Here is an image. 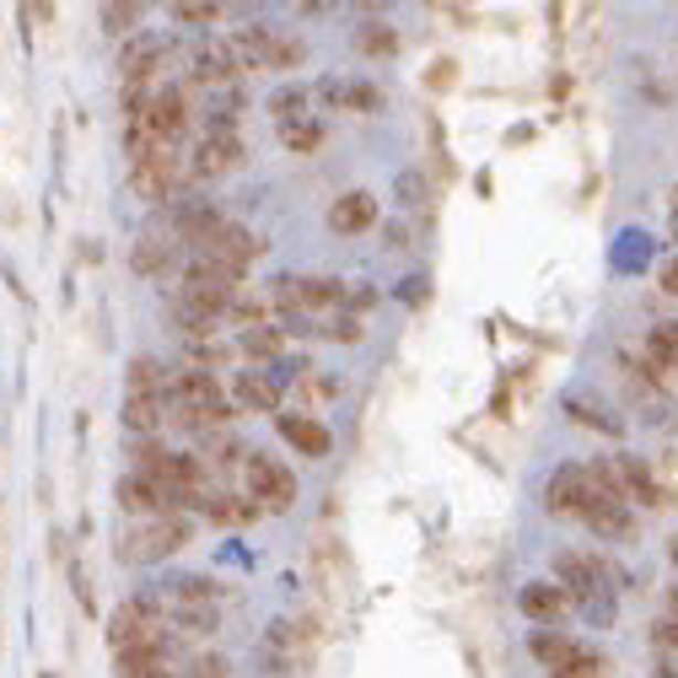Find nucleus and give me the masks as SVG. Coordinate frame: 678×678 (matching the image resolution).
Instances as JSON below:
<instances>
[{"mask_svg":"<svg viewBox=\"0 0 678 678\" xmlns=\"http://www.w3.org/2000/svg\"><path fill=\"white\" fill-rule=\"evenodd\" d=\"M517 603H522V614H528V619H539V625H550V619H560V614L571 608V597H565L560 582H528Z\"/></svg>","mask_w":678,"mask_h":678,"instance_id":"obj_17","label":"nucleus"},{"mask_svg":"<svg viewBox=\"0 0 678 678\" xmlns=\"http://www.w3.org/2000/svg\"><path fill=\"white\" fill-rule=\"evenodd\" d=\"M674 608H678V582H674Z\"/></svg>","mask_w":678,"mask_h":678,"instance_id":"obj_38","label":"nucleus"},{"mask_svg":"<svg viewBox=\"0 0 678 678\" xmlns=\"http://www.w3.org/2000/svg\"><path fill=\"white\" fill-rule=\"evenodd\" d=\"M205 517L221 522V528H248L258 517L254 501H243V496H205Z\"/></svg>","mask_w":678,"mask_h":678,"instance_id":"obj_21","label":"nucleus"},{"mask_svg":"<svg viewBox=\"0 0 678 678\" xmlns=\"http://www.w3.org/2000/svg\"><path fill=\"white\" fill-rule=\"evenodd\" d=\"M674 243H678V215H674Z\"/></svg>","mask_w":678,"mask_h":678,"instance_id":"obj_37","label":"nucleus"},{"mask_svg":"<svg viewBox=\"0 0 678 678\" xmlns=\"http://www.w3.org/2000/svg\"><path fill=\"white\" fill-rule=\"evenodd\" d=\"M178 625H183L189 636H211L215 631V608L211 603H183V608H178Z\"/></svg>","mask_w":678,"mask_h":678,"instance_id":"obj_27","label":"nucleus"},{"mask_svg":"<svg viewBox=\"0 0 678 678\" xmlns=\"http://www.w3.org/2000/svg\"><path fill=\"white\" fill-rule=\"evenodd\" d=\"M565 410H571V421H582V425H593V431H603V436H619L625 431V421L619 415H608L597 399H587V393H571L565 399Z\"/></svg>","mask_w":678,"mask_h":678,"instance_id":"obj_20","label":"nucleus"},{"mask_svg":"<svg viewBox=\"0 0 678 678\" xmlns=\"http://www.w3.org/2000/svg\"><path fill=\"white\" fill-rule=\"evenodd\" d=\"M243 76V65H237V54H232V43L226 39H211L194 49V82L205 86H232Z\"/></svg>","mask_w":678,"mask_h":678,"instance_id":"obj_10","label":"nucleus"},{"mask_svg":"<svg viewBox=\"0 0 678 678\" xmlns=\"http://www.w3.org/2000/svg\"><path fill=\"white\" fill-rule=\"evenodd\" d=\"M119 678H172L168 657H119Z\"/></svg>","mask_w":678,"mask_h":678,"instance_id":"obj_28","label":"nucleus"},{"mask_svg":"<svg viewBox=\"0 0 678 678\" xmlns=\"http://www.w3.org/2000/svg\"><path fill=\"white\" fill-rule=\"evenodd\" d=\"M674 560H678V539H674Z\"/></svg>","mask_w":678,"mask_h":678,"instance_id":"obj_40","label":"nucleus"},{"mask_svg":"<svg viewBox=\"0 0 678 678\" xmlns=\"http://www.w3.org/2000/svg\"><path fill=\"white\" fill-rule=\"evenodd\" d=\"M528 651H533V663H544V674H554V678H597L603 674V657H597L587 640L565 636V631H533V636H528Z\"/></svg>","mask_w":678,"mask_h":678,"instance_id":"obj_3","label":"nucleus"},{"mask_svg":"<svg viewBox=\"0 0 678 678\" xmlns=\"http://www.w3.org/2000/svg\"><path fill=\"white\" fill-rule=\"evenodd\" d=\"M129 264H135V275H168L172 264H178V237H172V232H146V237L135 243Z\"/></svg>","mask_w":678,"mask_h":678,"instance_id":"obj_15","label":"nucleus"},{"mask_svg":"<svg viewBox=\"0 0 678 678\" xmlns=\"http://www.w3.org/2000/svg\"><path fill=\"white\" fill-rule=\"evenodd\" d=\"M129 183L140 200L151 205H168L183 194L189 183V162L178 157V146H151V151H129Z\"/></svg>","mask_w":678,"mask_h":678,"instance_id":"obj_1","label":"nucleus"},{"mask_svg":"<svg viewBox=\"0 0 678 678\" xmlns=\"http://www.w3.org/2000/svg\"><path fill=\"white\" fill-rule=\"evenodd\" d=\"M243 356H254V361H275L280 350H286V335L280 329H269V324H258V329H243Z\"/></svg>","mask_w":678,"mask_h":678,"instance_id":"obj_22","label":"nucleus"},{"mask_svg":"<svg viewBox=\"0 0 678 678\" xmlns=\"http://www.w3.org/2000/svg\"><path fill=\"white\" fill-rule=\"evenodd\" d=\"M243 162V140H237V125H205L194 157H189V178H221Z\"/></svg>","mask_w":678,"mask_h":678,"instance_id":"obj_6","label":"nucleus"},{"mask_svg":"<svg viewBox=\"0 0 678 678\" xmlns=\"http://www.w3.org/2000/svg\"><path fill=\"white\" fill-rule=\"evenodd\" d=\"M372 221H378V200L367 189H350V194H339L329 205V226L335 232H367Z\"/></svg>","mask_w":678,"mask_h":678,"instance_id":"obj_16","label":"nucleus"},{"mask_svg":"<svg viewBox=\"0 0 678 678\" xmlns=\"http://www.w3.org/2000/svg\"><path fill=\"white\" fill-rule=\"evenodd\" d=\"M232 399H237V410L275 415V410H280V378H275V372H237V382H232Z\"/></svg>","mask_w":678,"mask_h":678,"instance_id":"obj_11","label":"nucleus"},{"mask_svg":"<svg viewBox=\"0 0 678 678\" xmlns=\"http://www.w3.org/2000/svg\"><path fill=\"white\" fill-rule=\"evenodd\" d=\"M226 43H232V54H237L243 71H292V65H301V54H307L297 39H286V33L264 28V22L237 28Z\"/></svg>","mask_w":678,"mask_h":678,"instance_id":"obj_2","label":"nucleus"},{"mask_svg":"<svg viewBox=\"0 0 678 678\" xmlns=\"http://www.w3.org/2000/svg\"><path fill=\"white\" fill-rule=\"evenodd\" d=\"M657 280H663V292H668V297H678V258L663 264V275H657Z\"/></svg>","mask_w":678,"mask_h":678,"instance_id":"obj_35","label":"nucleus"},{"mask_svg":"<svg viewBox=\"0 0 678 678\" xmlns=\"http://www.w3.org/2000/svg\"><path fill=\"white\" fill-rule=\"evenodd\" d=\"M243 485H248V501L258 511H286L297 501V474L280 458H269V453H248L243 458Z\"/></svg>","mask_w":678,"mask_h":678,"instance_id":"obj_4","label":"nucleus"},{"mask_svg":"<svg viewBox=\"0 0 678 678\" xmlns=\"http://www.w3.org/2000/svg\"><path fill=\"white\" fill-rule=\"evenodd\" d=\"M646 356H651L657 367H674L678 372V318L674 324H657V329L646 335Z\"/></svg>","mask_w":678,"mask_h":678,"instance_id":"obj_23","label":"nucleus"},{"mask_svg":"<svg viewBox=\"0 0 678 678\" xmlns=\"http://www.w3.org/2000/svg\"><path fill=\"white\" fill-rule=\"evenodd\" d=\"M318 97H324L329 108H339V114H378L382 108V92L372 82H324Z\"/></svg>","mask_w":678,"mask_h":678,"instance_id":"obj_14","label":"nucleus"},{"mask_svg":"<svg viewBox=\"0 0 678 678\" xmlns=\"http://www.w3.org/2000/svg\"><path fill=\"white\" fill-rule=\"evenodd\" d=\"M157 65H162V43L146 39V33H135V39L119 49V76H125V86H146Z\"/></svg>","mask_w":678,"mask_h":678,"instance_id":"obj_13","label":"nucleus"},{"mask_svg":"<svg viewBox=\"0 0 678 678\" xmlns=\"http://www.w3.org/2000/svg\"><path fill=\"white\" fill-rule=\"evenodd\" d=\"M189 544V522L178 517V511H168V517H146L140 528H129L125 533V560H162V554L183 550Z\"/></svg>","mask_w":678,"mask_h":678,"instance_id":"obj_5","label":"nucleus"},{"mask_svg":"<svg viewBox=\"0 0 678 678\" xmlns=\"http://www.w3.org/2000/svg\"><path fill=\"white\" fill-rule=\"evenodd\" d=\"M168 399H151V393H129L125 399V425L129 431H146V436H151V431H162V421H168Z\"/></svg>","mask_w":678,"mask_h":678,"instance_id":"obj_18","label":"nucleus"},{"mask_svg":"<svg viewBox=\"0 0 678 678\" xmlns=\"http://www.w3.org/2000/svg\"><path fill=\"white\" fill-rule=\"evenodd\" d=\"M129 393L168 399V393H172V378L162 372V361H151V356H135V361H129Z\"/></svg>","mask_w":678,"mask_h":678,"instance_id":"obj_19","label":"nucleus"},{"mask_svg":"<svg viewBox=\"0 0 678 678\" xmlns=\"http://www.w3.org/2000/svg\"><path fill=\"white\" fill-rule=\"evenodd\" d=\"M350 297L339 280H312V275H286V280H275V292L269 301L275 307H286V312H324V307H339V301Z\"/></svg>","mask_w":678,"mask_h":678,"instance_id":"obj_7","label":"nucleus"},{"mask_svg":"<svg viewBox=\"0 0 678 678\" xmlns=\"http://www.w3.org/2000/svg\"><path fill=\"white\" fill-rule=\"evenodd\" d=\"M114 501H119L129 517H168V511H178L168 490H162L151 474H140V468H135V474H125V479L114 485Z\"/></svg>","mask_w":678,"mask_h":678,"instance_id":"obj_8","label":"nucleus"},{"mask_svg":"<svg viewBox=\"0 0 678 678\" xmlns=\"http://www.w3.org/2000/svg\"><path fill=\"white\" fill-rule=\"evenodd\" d=\"M189 678H226V663H221V657H200Z\"/></svg>","mask_w":678,"mask_h":678,"instance_id":"obj_33","label":"nucleus"},{"mask_svg":"<svg viewBox=\"0 0 678 678\" xmlns=\"http://www.w3.org/2000/svg\"><path fill=\"white\" fill-rule=\"evenodd\" d=\"M657 646H674L678 651V619H657Z\"/></svg>","mask_w":678,"mask_h":678,"instance_id":"obj_34","label":"nucleus"},{"mask_svg":"<svg viewBox=\"0 0 678 678\" xmlns=\"http://www.w3.org/2000/svg\"><path fill=\"white\" fill-rule=\"evenodd\" d=\"M657 678H678V663H657Z\"/></svg>","mask_w":678,"mask_h":678,"instance_id":"obj_36","label":"nucleus"},{"mask_svg":"<svg viewBox=\"0 0 678 678\" xmlns=\"http://www.w3.org/2000/svg\"><path fill=\"white\" fill-rule=\"evenodd\" d=\"M275 431L297 447L301 458H324L329 447H335V436H329V425L312 421V415H275Z\"/></svg>","mask_w":678,"mask_h":678,"instance_id":"obj_12","label":"nucleus"},{"mask_svg":"<svg viewBox=\"0 0 678 678\" xmlns=\"http://www.w3.org/2000/svg\"><path fill=\"white\" fill-rule=\"evenodd\" d=\"M172 17H178V22H194V28H200V22H215V17H221V6H200V0H183V6H172Z\"/></svg>","mask_w":678,"mask_h":678,"instance_id":"obj_31","label":"nucleus"},{"mask_svg":"<svg viewBox=\"0 0 678 678\" xmlns=\"http://www.w3.org/2000/svg\"><path fill=\"white\" fill-rule=\"evenodd\" d=\"M280 140H286V151H318V146H324V125H318V119L280 125Z\"/></svg>","mask_w":678,"mask_h":678,"instance_id":"obj_25","label":"nucleus"},{"mask_svg":"<svg viewBox=\"0 0 678 678\" xmlns=\"http://www.w3.org/2000/svg\"><path fill=\"white\" fill-rule=\"evenodd\" d=\"M301 108H307V92H301V86H286V92H275V97H269V114H275L280 125H297V119H307Z\"/></svg>","mask_w":678,"mask_h":678,"instance_id":"obj_26","label":"nucleus"},{"mask_svg":"<svg viewBox=\"0 0 678 678\" xmlns=\"http://www.w3.org/2000/svg\"><path fill=\"white\" fill-rule=\"evenodd\" d=\"M674 215H678V189H674Z\"/></svg>","mask_w":678,"mask_h":678,"instance_id":"obj_39","label":"nucleus"},{"mask_svg":"<svg viewBox=\"0 0 678 678\" xmlns=\"http://www.w3.org/2000/svg\"><path fill=\"white\" fill-rule=\"evenodd\" d=\"M215 597V582H205V576H178L172 582V603L183 608V603H211Z\"/></svg>","mask_w":678,"mask_h":678,"instance_id":"obj_29","label":"nucleus"},{"mask_svg":"<svg viewBox=\"0 0 678 678\" xmlns=\"http://www.w3.org/2000/svg\"><path fill=\"white\" fill-rule=\"evenodd\" d=\"M135 22H140V6H103V28H108L114 39H129Z\"/></svg>","mask_w":678,"mask_h":678,"instance_id":"obj_30","label":"nucleus"},{"mask_svg":"<svg viewBox=\"0 0 678 678\" xmlns=\"http://www.w3.org/2000/svg\"><path fill=\"white\" fill-rule=\"evenodd\" d=\"M329 335H335L339 345H356V339H361V324H356V318H335V324H329Z\"/></svg>","mask_w":678,"mask_h":678,"instance_id":"obj_32","label":"nucleus"},{"mask_svg":"<svg viewBox=\"0 0 678 678\" xmlns=\"http://www.w3.org/2000/svg\"><path fill=\"white\" fill-rule=\"evenodd\" d=\"M608 474H614V485H619V496L625 501H636V507H663L668 496H663V485H657V474L640 464V458H608Z\"/></svg>","mask_w":678,"mask_h":678,"instance_id":"obj_9","label":"nucleus"},{"mask_svg":"<svg viewBox=\"0 0 678 678\" xmlns=\"http://www.w3.org/2000/svg\"><path fill=\"white\" fill-rule=\"evenodd\" d=\"M356 49H361V54H393V49H399V33H393L388 22H367V28H356Z\"/></svg>","mask_w":678,"mask_h":678,"instance_id":"obj_24","label":"nucleus"}]
</instances>
